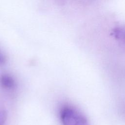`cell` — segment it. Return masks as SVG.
<instances>
[{"label": "cell", "instance_id": "cell-4", "mask_svg": "<svg viewBox=\"0 0 125 125\" xmlns=\"http://www.w3.org/2000/svg\"><path fill=\"white\" fill-rule=\"evenodd\" d=\"M6 112L5 111L0 109V125H4L6 120Z\"/></svg>", "mask_w": 125, "mask_h": 125}, {"label": "cell", "instance_id": "cell-5", "mask_svg": "<svg viewBox=\"0 0 125 125\" xmlns=\"http://www.w3.org/2000/svg\"><path fill=\"white\" fill-rule=\"evenodd\" d=\"M6 57L0 49V65L4 64L6 62Z\"/></svg>", "mask_w": 125, "mask_h": 125}, {"label": "cell", "instance_id": "cell-1", "mask_svg": "<svg viewBox=\"0 0 125 125\" xmlns=\"http://www.w3.org/2000/svg\"><path fill=\"white\" fill-rule=\"evenodd\" d=\"M60 115L63 125H89L87 119L82 113L69 105L63 106Z\"/></svg>", "mask_w": 125, "mask_h": 125}, {"label": "cell", "instance_id": "cell-3", "mask_svg": "<svg viewBox=\"0 0 125 125\" xmlns=\"http://www.w3.org/2000/svg\"><path fill=\"white\" fill-rule=\"evenodd\" d=\"M111 35L118 42L125 44V25L115 27L112 31Z\"/></svg>", "mask_w": 125, "mask_h": 125}, {"label": "cell", "instance_id": "cell-2", "mask_svg": "<svg viewBox=\"0 0 125 125\" xmlns=\"http://www.w3.org/2000/svg\"><path fill=\"white\" fill-rule=\"evenodd\" d=\"M0 85L7 90H12L15 88L16 83L12 76L7 74H3L0 76Z\"/></svg>", "mask_w": 125, "mask_h": 125}]
</instances>
